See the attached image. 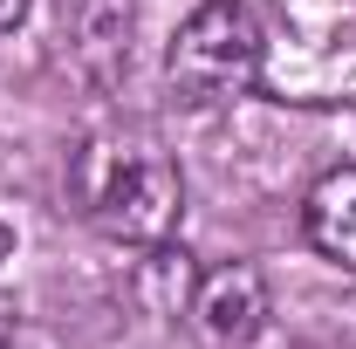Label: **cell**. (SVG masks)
I'll return each mask as SVG.
<instances>
[{"instance_id": "ba28073f", "label": "cell", "mask_w": 356, "mask_h": 349, "mask_svg": "<svg viewBox=\"0 0 356 349\" xmlns=\"http://www.w3.org/2000/svg\"><path fill=\"white\" fill-rule=\"evenodd\" d=\"M7 254H14V233H7V226H0V261H7Z\"/></svg>"}, {"instance_id": "7a4b0ae2", "label": "cell", "mask_w": 356, "mask_h": 349, "mask_svg": "<svg viewBox=\"0 0 356 349\" xmlns=\"http://www.w3.org/2000/svg\"><path fill=\"white\" fill-rule=\"evenodd\" d=\"M165 76H172V96L185 110H220V103L254 96V83L267 76V35L254 21V7H240V0L192 7L185 28L172 35Z\"/></svg>"}, {"instance_id": "5b68a950", "label": "cell", "mask_w": 356, "mask_h": 349, "mask_svg": "<svg viewBox=\"0 0 356 349\" xmlns=\"http://www.w3.org/2000/svg\"><path fill=\"white\" fill-rule=\"evenodd\" d=\"M302 233L322 261L356 274V165H336L329 178H315L309 206H302Z\"/></svg>"}, {"instance_id": "8992f818", "label": "cell", "mask_w": 356, "mask_h": 349, "mask_svg": "<svg viewBox=\"0 0 356 349\" xmlns=\"http://www.w3.org/2000/svg\"><path fill=\"white\" fill-rule=\"evenodd\" d=\"M281 14L302 28L309 48H336L343 35H356V0H281Z\"/></svg>"}, {"instance_id": "52a82bcc", "label": "cell", "mask_w": 356, "mask_h": 349, "mask_svg": "<svg viewBox=\"0 0 356 349\" xmlns=\"http://www.w3.org/2000/svg\"><path fill=\"white\" fill-rule=\"evenodd\" d=\"M21 14H28V0H0V28H21Z\"/></svg>"}, {"instance_id": "277c9868", "label": "cell", "mask_w": 356, "mask_h": 349, "mask_svg": "<svg viewBox=\"0 0 356 349\" xmlns=\"http://www.w3.org/2000/svg\"><path fill=\"white\" fill-rule=\"evenodd\" d=\"M55 42L83 83H110L131 48V0H55Z\"/></svg>"}, {"instance_id": "6da1fadb", "label": "cell", "mask_w": 356, "mask_h": 349, "mask_svg": "<svg viewBox=\"0 0 356 349\" xmlns=\"http://www.w3.org/2000/svg\"><path fill=\"white\" fill-rule=\"evenodd\" d=\"M69 199L76 213L117 240V247H165L185 213V172L172 151L144 131H89L69 158Z\"/></svg>"}, {"instance_id": "3957f363", "label": "cell", "mask_w": 356, "mask_h": 349, "mask_svg": "<svg viewBox=\"0 0 356 349\" xmlns=\"http://www.w3.org/2000/svg\"><path fill=\"white\" fill-rule=\"evenodd\" d=\"M185 329L206 349H247L267 329V281L254 261H220L206 267L185 295Z\"/></svg>"}]
</instances>
